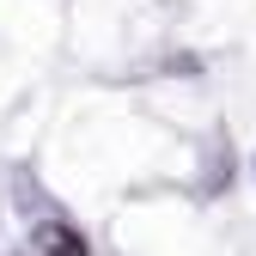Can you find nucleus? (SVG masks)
I'll list each match as a JSON object with an SVG mask.
<instances>
[{"mask_svg": "<svg viewBox=\"0 0 256 256\" xmlns=\"http://www.w3.org/2000/svg\"><path fill=\"white\" fill-rule=\"evenodd\" d=\"M37 250H43V256H92L86 232L68 226V220H43V226H37Z\"/></svg>", "mask_w": 256, "mask_h": 256, "instance_id": "nucleus-1", "label": "nucleus"}]
</instances>
